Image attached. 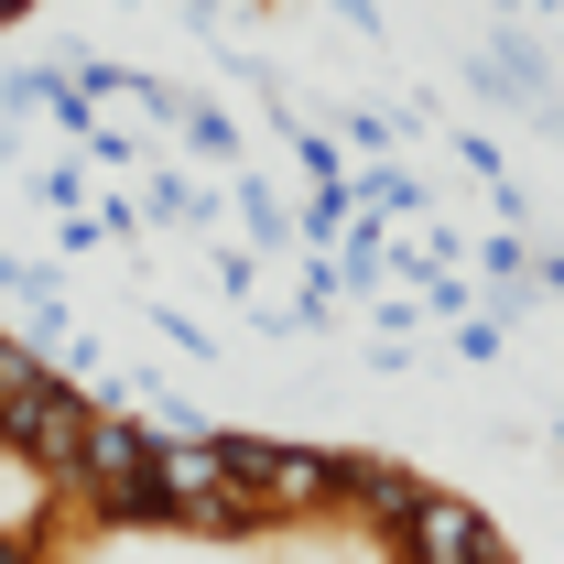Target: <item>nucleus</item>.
<instances>
[{
  "label": "nucleus",
  "instance_id": "obj_1",
  "mask_svg": "<svg viewBox=\"0 0 564 564\" xmlns=\"http://www.w3.org/2000/svg\"><path fill=\"white\" fill-rule=\"evenodd\" d=\"M87 380H55L33 337H11L0 348V434H11V456H44L55 478L76 467V445H87Z\"/></svg>",
  "mask_w": 564,
  "mask_h": 564
},
{
  "label": "nucleus",
  "instance_id": "obj_2",
  "mask_svg": "<svg viewBox=\"0 0 564 564\" xmlns=\"http://www.w3.org/2000/svg\"><path fill=\"white\" fill-rule=\"evenodd\" d=\"M239 478L272 499V521H348V456L326 445H272V434H228Z\"/></svg>",
  "mask_w": 564,
  "mask_h": 564
},
{
  "label": "nucleus",
  "instance_id": "obj_3",
  "mask_svg": "<svg viewBox=\"0 0 564 564\" xmlns=\"http://www.w3.org/2000/svg\"><path fill=\"white\" fill-rule=\"evenodd\" d=\"M402 564H510V532L467 489H423V510L402 521Z\"/></svg>",
  "mask_w": 564,
  "mask_h": 564
},
{
  "label": "nucleus",
  "instance_id": "obj_4",
  "mask_svg": "<svg viewBox=\"0 0 564 564\" xmlns=\"http://www.w3.org/2000/svg\"><path fill=\"white\" fill-rule=\"evenodd\" d=\"M423 467H402V456H348V532H369L380 554H402V521L423 510Z\"/></svg>",
  "mask_w": 564,
  "mask_h": 564
}]
</instances>
